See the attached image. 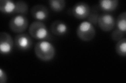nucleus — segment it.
<instances>
[{
  "label": "nucleus",
  "instance_id": "15",
  "mask_svg": "<svg viewBox=\"0 0 126 83\" xmlns=\"http://www.w3.org/2000/svg\"><path fill=\"white\" fill-rule=\"evenodd\" d=\"M116 53L122 57H125L126 55V38H123L117 41L116 45Z\"/></svg>",
  "mask_w": 126,
  "mask_h": 83
},
{
  "label": "nucleus",
  "instance_id": "11",
  "mask_svg": "<svg viewBox=\"0 0 126 83\" xmlns=\"http://www.w3.org/2000/svg\"><path fill=\"white\" fill-rule=\"evenodd\" d=\"M16 4L14 1L11 0H1L0 1V10L5 14L15 13Z\"/></svg>",
  "mask_w": 126,
  "mask_h": 83
},
{
  "label": "nucleus",
  "instance_id": "16",
  "mask_svg": "<svg viewBox=\"0 0 126 83\" xmlns=\"http://www.w3.org/2000/svg\"><path fill=\"white\" fill-rule=\"evenodd\" d=\"M15 13L23 15L27 14L29 11V7L26 2L23 1H18L15 2Z\"/></svg>",
  "mask_w": 126,
  "mask_h": 83
},
{
  "label": "nucleus",
  "instance_id": "14",
  "mask_svg": "<svg viewBox=\"0 0 126 83\" xmlns=\"http://www.w3.org/2000/svg\"><path fill=\"white\" fill-rule=\"evenodd\" d=\"M116 28L121 32L126 33V11L123 13L118 16L117 21L116 22Z\"/></svg>",
  "mask_w": 126,
  "mask_h": 83
},
{
  "label": "nucleus",
  "instance_id": "3",
  "mask_svg": "<svg viewBox=\"0 0 126 83\" xmlns=\"http://www.w3.org/2000/svg\"><path fill=\"white\" fill-rule=\"evenodd\" d=\"M77 35L81 40L88 42L92 40L96 34L94 26L88 21L81 22L77 29Z\"/></svg>",
  "mask_w": 126,
  "mask_h": 83
},
{
  "label": "nucleus",
  "instance_id": "9",
  "mask_svg": "<svg viewBox=\"0 0 126 83\" xmlns=\"http://www.w3.org/2000/svg\"><path fill=\"white\" fill-rule=\"evenodd\" d=\"M31 13L32 17L37 21H44L48 17L49 11L44 5L37 4L31 8Z\"/></svg>",
  "mask_w": 126,
  "mask_h": 83
},
{
  "label": "nucleus",
  "instance_id": "4",
  "mask_svg": "<svg viewBox=\"0 0 126 83\" xmlns=\"http://www.w3.org/2000/svg\"><path fill=\"white\" fill-rule=\"evenodd\" d=\"M29 20L25 15H17L13 17L9 22V27L12 31L20 34L27 29Z\"/></svg>",
  "mask_w": 126,
  "mask_h": 83
},
{
  "label": "nucleus",
  "instance_id": "12",
  "mask_svg": "<svg viewBox=\"0 0 126 83\" xmlns=\"http://www.w3.org/2000/svg\"><path fill=\"white\" fill-rule=\"evenodd\" d=\"M118 4V0H100L99 1V6L104 11L110 12L117 9Z\"/></svg>",
  "mask_w": 126,
  "mask_h": 83
},
{
  "label": "nucleus",
  "instance_id": "1",
  "mask_svg": "<svg viewBox=\"0 0 126 83\" xmlns=\"http://www.w3.org/2000/svg\"><path fill=\"white\" fill-rule=\"evenodd\" d=\"M35 53L36 57L43 61H48L54 58L56 50L49 42L43 40L38 42L35 46Z\"/></svg>",
  "mask_w": 126,
  "mask_h": 83
},
{
  "label": "nucleus",
  "instance_id": "18",
  "mask_svg": "<svg viewBox=\"0 0 126 83\" xmlns=\"http://www.w3.org/2000/svg\"><path fill=\"white\" fill-rule=\"evenodd\" d=\"M125 34L126 33L121 32V31L116 28L113 31L111 35V37L113 41L117 42L123 38L125 37Z\"/></svg>",
  "mask_w": 126,
  "mask_h": 83
},
{
  "label": "nucleus",
  "instance_id": "7",
  "mask_svg": "<svg viewBox=\"0 0 126 83\" xmlns=\"http://www.w3.org/2000/svg\"><path fill=\"white\" fill-rule=\"evenodd\" d=\"M14 44L18 49L26 51L32 47L33 40L29 34L20 33L15 37Z\"/></svg>",
  "mask_w": 126,
  "mask_h": 83
},
{
  "label": "nucleus",
  "instance_id": "17",
  "mask_svg": "<svg viewBox=\"0 0 126 83\" xmlns=\"http://www.w3.org/2000/svg\"><path fill=\"white\" fill-rule=\"evenodd\" d=\"M99 16V15L97 8H93L92 10H90L89 15L87 17L88 21L91 23L94 26H97Z\"/></svg>",
  "mask_w": 126,
  "mask_h": 83
},
{
  "label": "nucleus",
  "instance_id": "13",
  "mask_svg": "<svg viewBox=\"0 0 126 83\" xmlns=\"http://www.w3.org/2000/svg\"><path fill=\"white\" fill-rule=\"evenodd\" d=\"M48 4L50 9L55 12L62 11L66 6L65 0H49Z\"/></svg>",
  "mask_w": 126,
  "mask_h": 83
},
{
  "label": "nucleus",
  "instance_id": "2",
  "mask_svg": "<svg viewBox=\"0 0 126 83\" xmlns=\"http://www.w3.org/2000/svg\"><path fill=\"white\" fill-rule=\"evenodd\" d=\"M29 33L31 37L39 40H50V34L46 25L42 21H35L31 23L29 28Z\"/></svg>",
  "mask_w": 126,
  "mask_h": 83
},
{
  "label": "nucleus",
  "instance_id": "6",
  "mask_svg": "<svg viewBox=\"0 0 126 83\" xmlns=\"http://www.w3.org/2000/svg\"><path fill=\"white\" fill-rule=\"evenodd\" d=\"M97 24L102 31L108 32L113 29L116 25V21L111 14L104 13L99 15Z\"/></svg>",
  "mask_w": 126,
  "mask_h": 83
},
{
  "label": "nucleus",
  "instance_id": "19",
  "mask_svg": "<svg viewBox=\"0 0 126 83\" xmlns=\"http://www.w3.org/2000/svg\"><path fill=\"white\" fill-rule=\"evenodd\" d=\"M7 81V76L5 71L0 69V83H5Z\"/></svg>",
  "mask_w": 126,
  "mask_h": 83
},
{
  "label": "nucleus",
  "instance_id": "8",
  "mask_svg": "<svg viewBox=\"0 0 126 83\" xmlns=\"http://www.w3.org/2000/svg\"><path fill=\"white\" fill-rule=\"evenodd\" d=\"M90 11L89 6L85 2H78L73 6L72 9V14L74 16L79 19L87 18Z\"/></svg>",
  "mask_w": 126,
  "mask_h": 83
},
{
  "label": "nucleus",
  "instance_id": "5",
  "mask_svg": "<svg viewBox=\"0 0 126 83\" xmlns=\"http://www.w3.org/2000/svg\"><path fill=\"white\" fill-rule=\"evenodd\" d=\"M14 41L11 35L6 32L0 33V52L2 55H8L13 49Z\"/></svg>",
  "mask_w": 126,
  "mask_h": 83
},
{
  "label": "nucleus",
  "instance_id": "10",
  "mask_svg": "<svg viewBox=\"0 0 126 83\" xmlns=\"http://www.w3.org/2000/svg\"><path fill=\"white\" fill-rule=\"evenodd\" d=\"M50 30L51 32L56 36H62L68 32V27L64 21L57 20L53 22Z\"/></svg>",
  "mask_w": 126,
  "mask_h": 83
}]
</instances>
